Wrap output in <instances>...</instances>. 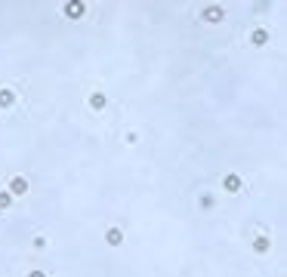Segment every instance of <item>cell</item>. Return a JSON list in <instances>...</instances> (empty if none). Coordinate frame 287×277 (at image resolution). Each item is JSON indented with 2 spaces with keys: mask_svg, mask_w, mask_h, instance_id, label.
I'll return each mask as SVG.
<instances>
[{
  "mask_svg": "<svg viewBox=\"0 0 287 277\" xmlns=\"http://www.w3.org/2000/svg\"><path fill=\"white\" fill-rule=\"evenodd\" d=\"M269 37H272V34H269L266 28H256L254 34H250V43H254V46H266V43H269Z\"/></svg>",
  "mask_w": 287,
  "mask_h": 277,
  "instance_id": "cell-6",
  "label": "cell"
},
{
  "mask_svg": "<svg viewBox=\"0 0 287 277\" xmlns=\"http://www.w3.org/2000/svg\"><path fill=\"white\" fill-rule=\"evenodd\" d=\"M201 19H204V22H210V25H220V22L225 19V9H223V6H216V3H210V6H204V9H201Z\"/></svg>",
  "mask_w": 287,
  "mask_h": 277,
  "instance_id": "cell-1",
  "label": "cell"
},
{
  "mask_svg": "<svg viewBox=\"0 0 287 277\" xmlns=\"http://www.w3.org/2000/svg\"><path fill=\"white\" fill-rule=\"evenodd\" d=\"M9 194H13V197L28 194V179L25 176H13V179H9Z\"/></svg>",
  "mask_w": 287,
  "mask_h": 277,
  "instance_id": "cell-3",
  "label": "cell"
},
{
  "mask_svg": "<svg viewBox=\"0 0 287 277\" xmlns=\"http://www.w3.org/2000/svg\"><path fill=\"white\" fill-rule=\"evenodd\" d=\"M105 96H102V92H93V96H90V108H93V111H102V108H105Z\"/></svg>",
  "mask_w": 287,
  "mask_h": 277,
  "instance_id": "cell-8",
  "label": "cell"
},
{
  "mask_svg": "<svg viewBox=\"0 0 287 277\" xmlns=\"http://www.w3.org/2000/svg\"><path fill=\"white\" fill-rule=\"evenodd\" d=\"M254 249H256V252H269V249H272V240H269V237H256V240H254Z\"/></svg>",
  "mask_w": 287,
  "mask_h": 277,
  "instance_id": "cell-9",
  "label": "cell"
},
{
  "mask_svg": "<svg viewBox=\"0 0 287 277\" xmlns=\"http://www.w3.org/2000/svg\"><path fill=\"white\" fill-rule=\"evenodd\" d=\"M62 13H65L68 19H80V16L87 13V3H84V0H68V3L62 6Z\"/></svg>",
  "mask_w": 287,
  "mask_h": 277,
  "instance_id": "cell-2",
  "label": "cell"
},
{
  "mask_svg": "<svg viewBox=\"0 0 287 277\" xmlns=\"http://www.w3.org/2000/svg\"><path fill=\"white\" fill-rule=\"evenodd\" d=\"M13 105H16V92L3 86L0 89V108H13Z\"/></svg>",
  "mask_w": 287,
  "mask_h": 277,
  "instance_id": "cell-7",
  "label": "cell"
},
{
  "mask_svg": "<svg viewBox=\"0 0 287 277\" xmlns=\"http://www.w3.org/2000/svg\"><path fill=\"white\" fill-rule=\"evenodd\" d=\"M223 188L225 191H241V188H244V182H241V176H238V172H228V176H223Z\"/></svg>",
  "mask_w": 287,
  "mask_h": 277,
  "instance_id": "cell-4",
  "label": "cell"
},
{
  "mask_svg": "<svg viewBox=\"0 0 287 277\" xmlns=\"http://www.w3.org/2000/svg\"><path fill=\"white\" fill-rule=\"evenodd\" d=\"M201 206H204V210H210V206H213V197H210V194H201Z\"/></svg>",
  "mask_w": 287,
  "mask_h": 277,
  "instance_id": "cell-11",
  "label": "cell"
},
{
  "mask_svg": "<svg viewBox=\"0 0 287 277\" xmlns=\"http://www.w3.org/2000/svg\"><path fill=\"white\" fill-rule=\"evenodd\" d=\"M9 203H13V194H9V191H0V210H6Z\"/></svg>",
  "mask_w": 287,
  "mask_h": 277,
  "instance_id": "cell-10",
  "label": "cell"
},
{
  "mask_svg": "<svg viewBox=\"0 0 287 277\" xmlns=\"http://www.w3.org/2000/svg\"><path fill=\"white\" fill-rule=\"evenodd\" d=\"M25 277H47V274H43V271H28Z\"/></svg>",
  "mask_w": 287,
  "mask_h": 277,
  "instance_id": "cell-12",
  "label": "cell"
},
{
  "mask_svg": "<svg viewBox=\"0 0 287 277\" xmlns=\"http://www.w3.org/2000/svg\"><path fill=\"white\" fill-rule=\"evenodd\" d=\"M105 244H108V247H121V244H124V231H121V228H108Z\"/></svg>",
  "mask_w": 287,
  "mask_h": 277,
  "instance_id": "cell-5",
  "label": "cell"
}]
</instances>
